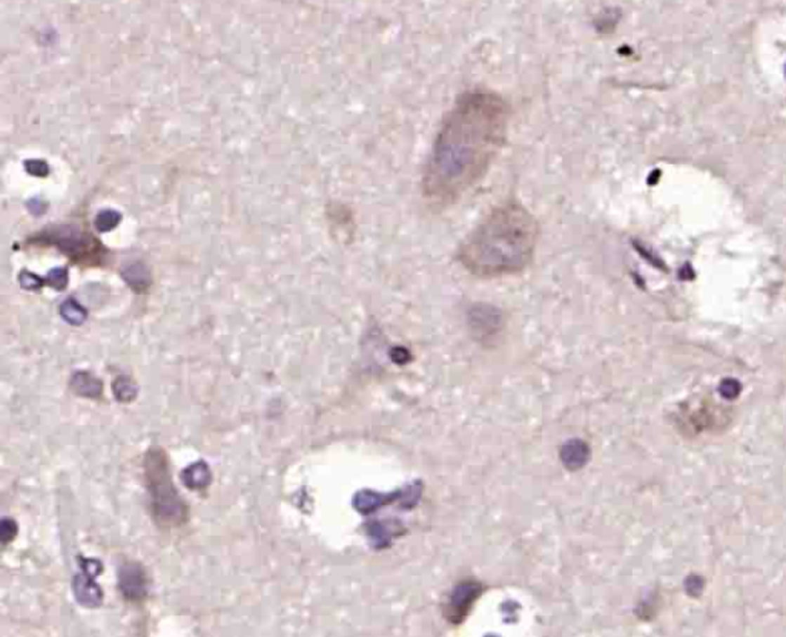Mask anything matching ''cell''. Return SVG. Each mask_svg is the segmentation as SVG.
<instances>
[{"label":"cell","mask_w":786,"mask_h":637,"mask_svg":"<svg viewBox=\"0 0 786 637\" xmlns=\"http://www.w3.org/2000/svg\"><path fill=\"white\" fill-rule=\"evenodd\" d=\"M146 489L151 498V511L155 524L162 528L185 525L189 508L172 482L171 462L162 447H152L143 461Z\"/></svg>","instance_id":"3957f363"},{"label":"cell","mask_w":786,"mask_h":637,"mask_svg":"<svg viewBox=\"0 0 786 637\" xmlns=\"http://www.w3.org/2000/svg\"><path fill=\"white\" fill-rule=\"evenodd\" d=\"M119 590L123 598L129 602H142L146 599L149 585L148 574L142 564L136 560H128L119 568Z\"/></svg>","instance_id":"277c9868"},{"label":"cell","mask_w":786,"mask_h":637,"mask_svg":"<svg viewBox=\"0 0 786 637\" xmlns=\"http://www.w3.org/2000/svg\"><path fill=\"white\" fill-rule=\"evenodd\" d=\"M181 481L189 490L200 492L208 489L212 482V473L204 461H197L181 471Z\"/></svg>","instance_id":"52a82bcc"},{"label":"cell","mask_w":786,"mask_h":637,"mask_svg":"<svg viewBox=\"0 0 786 637\" xmlns=\"http://www.w3.org/2000/svg\"><path fill=\"white\" fill-rule=\"evenodd\" d=\"M19 281H20L22 287L30 289V291H36V289L42 287V284H44V281L40 280L37 275L31 274V272H22V275L19 277Z\"/></svg>","instance_id":"9a60e30c"},{"label":"cell","mask_w":786,"mask_h":637,"mask_svg":"<svg viewBox=\"0 0 786 637\" xmlns=\"http://www.w3.org/2000/svg\"><path fill=\"white\" fill-rule=\"evenodd\" d=\"M48 284L53 286L57 291H62L68 284V270L62 268H55L48 274Z\"/></svg>","instance_id":"8fae6325"},{"label":"cell","mask_w":786,"mask_h":637,"mask_svg":"<svg viewBox=\"0 0 786 637\" xmlns=\"http://www.w3.org/2000/svg\"><path fill=\"white\" fill-rule=\"evenodd\" d=\"M70 386H71V390L76 395L81 396V398L97 400L100 398L103 393L102 379L94 376L91 372H76L71 378Z\"/></svg>","instance_id":"8992f818"},{"label":"cell","mask_w":786,"mask_h":637,"mask_svg":"<svg viewBox=\"0 0 786 637\" xmlns=\"http://www.w3.org/2000/svg\"><path fill=\"white\" fill-rule=\"evenodd\" d=\"M72 593L74 598L80 603L81 607L86 608H97L102 605L103 602V591L100 589L94 577L88 574H77L72 579Z\"/></svg>","instance_id":"5b68a950"},{"label":"cell","mask_w":786,"mask_h":637,"mask_svg":"<svg viewBox=\"0 0 786 637\" xmlns=\"http://www.w3.org/2000/svg\"><path fill=\"white\" fill-rule=\"evenodd\" d=\"M25 169H27L31 176H36V177H46L49 172L48 164L44 160H28L25 163Z\"/></svg>","instance_id":"4fadbf2b"},{"label":"cell","mask_w":786,"mask_h":637,"mask_svg":"<svg viewBox=\"0 0 786 637\" xmlns=\"http://www.w3.org/2000/svg\"><path fill=\"white\" fill-rule=\"evenodd\" d=\"M783 71H785V76H786V62H785V68H783Z\"/></svg>","instance_id":"2e32d148"},{"label":"cell","mask_w":786,"mask_h":637,"mask_svg":"<svg viewBox=\"0 0 786 637\" xmlns=\"http://www.w3.org/2000/svg\"><path fill=\"white\" fill-rule=\"evenodd\" d=\"M539 225L516 202L494 208L462 242L459 263L476 277H502L523 272L533 261Z\"/></svg>","instance_id":"7a4b0ae2"},{"label":"cell","mask_w":786,"mask_h":637,"mask_svg":"<svg viewBox=\"0 0 786 637\" xmlns=\"http://www.w3.org/2000/svg\"><path fill=\"white\" fill-rule=\"evenodd\" d=\"M510 106L492 91L462 94L438 131L423 176L430 203L449 206L489 172L506 143Z\"/></svg>","instance_id":"6da1fadb"},{"label":"cell","mask_w":786,"mask_h":637,"mask_svg":"<svg viewBox=\"0 0 786 637\" xmlns=\"http://www.w3.org/2000/svg\"><path fill=\"white\" fill-rule=\"evenodd\" d=\"M112 392H114L115 400H117L119 402L128 404V402H132L137 398L138 387H137L136 381L132 378H129L126 375H120V376L114 379Z\"/></svg>","instance_id":"ba28073f"},{"label":"cell","mask_w":786,"mask_h":637,"mask_svg":"<svg viewBox=\"0 0 786 637\" xmlns=\"http://www.w3.org/2000/svg\"><path fill=\"white\" fill-rule=\"evenodd\" d=\"M18 524H15V520L13 519H4L2 524H0V539H2V544L6 545L10 544L15 534H18Z\"/></svg>","instance_id":"7c38bea8"},{"label":"cell","mask_w":786,"mask_h":637,"mask_svg":"<svg viewBox=\"0 0 786 637\" xmlns=\"http://www.w3.org/2000/svg\"><path fill=\"white\" fill-rule=\"evenodd\" d=\"M80 564H81V570H84V573L91 576V577H97L98 574L102 573L103 565L102 562H98L96 559H81L80 558Z\"/></svg>","instance_id":"5bb4252c"},{"label":"cell","mask_w":786,"mask_h":637,"mask_svg":"<svg viewBox=\"0 0 786 637\" xmlns=\"http://www.w3.org/2000/svg\"><path fill=\"white\" fill-rule=\"evenodd\" d=\"M120 223V214L115 211H102L97 215L96 226L100 232H107V230L114 229Z\"/></svg>","instance_id":"30bf717a"},{"label":"cell","mask_w":786,"mask_h":637,"mask_svg":"<svg viewBox=\"0 0 786 637\" xmlns=\"http://www.w3.org/2000/svg\"><path fill=\"white\" fill-rule=\"evenodd\" d=\"M60 315L66 322H70L72 326L84 324L88 318V312L81 308V306L74 300H66L60 306Z\"/></svg>","instance_id":"9c48e42d"}]
</instances>
